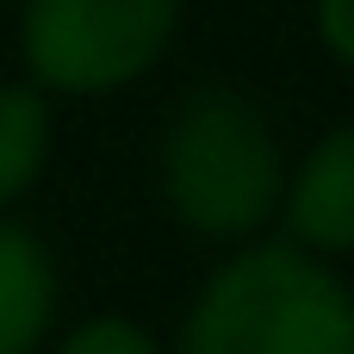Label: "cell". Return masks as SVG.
<instances>
[{"label": "cell", "instance_id": "obj_3", "mask_svg": "<svg viewBox=\"0 0 354 354\" xmlns=\"http://www.w3.org/2000/svg\"><path fill=\"white\" fill-rule=\"evenodd\" d=\"M180 6L187 0H25V75L44 93H118L168 56Z\"/></svg>", "mask_w": 354, "mask_h": 354}, {"label": "cell", "instance_id": "obj_4", "mask_svg": "<svg viewBox=\"0 0 354 354\" xmlns=\"http://www.w3.org/2000/svg\"><path fill=\"white\" fill-rule=\"evenodd\" d=\"M280 224L311 255H354V124H336L292 174Z\"/></svg>", "mask_w": 354, "mask_h": 354}, {"label": "cell", "instance_id": "obj_2", "mask_svg": "<svg viewBox=\"0 0 354 354\" xmlns=\"http://www.w3.org/2000/svg\"><path fill=\"white\" fill-rule=\"evenodd\" d=\"M168 354H354V292L292 236H255L199 286Z\"/></svg>", "mask_w": 354, "mask_h": 354}, {"label": "cell", "instance_id": "obj_8", "mask_svg": "<svg viewBox=\"0 0 354 354\" xmlns=\"http://www.w3.org/2000/svg\"><path fill=\"white\" fill-rule=\"evenodd\" d=\"M317 37L342 68H354V0H317Z\"/></svg>", "mask_w": 354, "mask_h": 354}, {"label": "cell", "instance_id": "obj_7", "mask_svg": "<svg viewBox=\"0 0 354 354\" xmlns=\"http://www.w3.org/2000/svg\"><path fill=\"white\" fill-rule=\"evenodd\" d=\"M56 354H168L137 317H118V311H106V317H87V324H75L68 336H62V348Z\"/></svg>", "mask_w": 354, "mask_h": 354}, {"label": "cell", "instance_id": "obj_6", "mask_svg": "<svg viewBox=\"0 0 354 354\" xmlns=\"http://www.w3.org/2000/svg\"><path fill=\"white\" fill-rule=\"evenodd\" d=\"M50 162V93L31 81L0 87V212L19 205Z\"/></svg>", "mask_w": 354, "mask_h": 354}, {"label": "cell", "instance_id": "obj_5", "mask_svg": "<svg viewBox=\"0 0 354 354\" xmlns=\"http://www.w3.org/2000/svg\"><path fill=\"white\" fill-rule=\"evenodd\" d=\"M56 324V261L50 249L0 212V354H37Z\"/></svg>", "mask_w": 354, "mask_h": 354}, {"label": "cell", "instance_id": "obj_1", "mask_svg": "<svg viewBox=\"0 0 354 354\" xmlns=\"http://www.w3.org/2000/svg\"><path fill=\"white\" fill-rule=\"evenodd\" d=\"M162 199L205 243H255L286 205V149L268 112L236 87H187L156 137Z\"/></svg>", "mask_w": 354, "mask_h": 354}]
</instances>
